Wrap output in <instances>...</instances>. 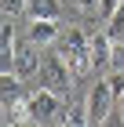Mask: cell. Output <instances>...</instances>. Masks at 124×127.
<instances>
[{
	"label": "cell",
	"mask_w": 124,
	"mask_h": 127,
	"mask_svg": "<svg viewBox=\"0 0 124 127\" xmlns=\"http://www.w3.org/2000/svg\"><path fill=\"white\" fill-rule=\"evenodd\" d=\"M58 55H62V62H66L73 73H84V69H91V33L84 29H66L62 36H58Z\"/></svg>",
	"instance_id": "obj_1"
},
{
	"label": "cell",
	"mask_w": 124,
	"mask_h": 127,
	"mask_svg": "<svg viewBox=\"0 0 124 127\" xmlns=\"http://www.w3.org/2000/svg\"><path fill=\"white\" fill-rule=\"evenodd\" d=\"M110 55H113L110 33H91V69H110Z\"/></svg>",
	"instance_id": "obj_7"
},
{
	"label": "cell",
	"mask_w": 124,
	"mask_h": 127,
	"mask_svg": "<svg viewBox=\"0 0 124 127\" xmlns=\"http://www.w3.org/2000/svg\"><path fill=\"white\" fill-rule=\"evenodd\" d=\"M62 127H91V116H88V105H69L66 116H62Z\"/></svg>",
	"instance_id": "obj_10"
},
{
	"label": "cell",
	"mask_w": 124,
	"mask_h": 127,
	"mask_svg": "<svg viewBox=\"0 0 124 127\" xmlns=\"http://www.w3.org/2000/svg\"><path fill=\"white\" fill-rule=\"evenodd\" d=\"M40 65H44V58H40V51H37V44H18L15 47V58H11V73L18 80H33V76H40Z\"/></svg>",
	"instance_id": "obj_4"
},
{
	"label": "cell",
	"mask_w": 124,
	"mask_h": 127,
	"mask_svg": "<svg viewBox=\"0 0 124 127\" xmlns=\"http://www.w3.org/2000/svg\"><path fill=\"white\" fill-rule=\"evenodd\" d=\"M40 87L55 91V95H66L73 87V69L62 62V55H44V65H40Z\"/></svg>",
	"instance_id": "obj_2"
},
{
	"label": "cell",
	"mask_w": 124,
	"mask_h": 127,
	"mask_svg": "<svg viewBox=\"0 0 124 127\" xmlns=\"http://www.w3.org/2000/svg\"><path fill=\"white\" fill-rule=\"evenodd\" d=\"M15 127H44V124H33V120H26V124H15Z\"/></svg>",
	"instance_id": "obj_18"
},
{
	"label": "cell",
	"mask_w": 124,
	"mask_h": 127,
	"mask_svg": "<svg viewBox=\"0 0 124 127\" xmlns=\"http://www.w3.org/2000/svg\"><path fill=\"white\" fill-rule=\"evenodd\" d=\"M117 113H121V127H124V95L117 98Z\"/></svg>",
	"instance_id": "obj_17"
},
{
	"label": "cell",
	"mask_w": 124,
	"mask_h": 127,
	"mask_svg": "<svg viewBox=\"0 0 124 127\" xmlns=\"http://www.w3.org/2000/svg\"><path fill=\"white\" fill-rule=\"evenodd\" d=\"M84 105H88V116H91V124H102V120L113 113L117 95H113V87H110V80H99V84H91V91H88V98H84Z\"/></svg>",
	"instance_id": "obj_3"
},
{
	"label": "cell",
	"mask_w": 124,
	"mask_h": 127,
	"mask_svg": "<svg viewBox=\"0 0 124 127\" xmlns=\"http://www.w3.org/2000/svg\"><path fill=\"white\" fill-rule=\"evenodd\" d=\"M29 0H0V7H4V18H15V15H22L26 11Z\"/></svg>",
	"instance_id": "obj_13"
},
{
	"label": "cell",
	"mask_w": 124,
	"mask_h": 127,
	"mask_svg": "<svg viewBox=\"0 0 124 127\" xmlns=\"http://www.w3.org/2000/svg\"><path fill=\"white\" fill-rule=\"evenodd\" d=\"M26 109H29V120L33 124H51L55 113H58V95L48 91V87H40V91H33L26 98Z\"/></svg>",
	"instance_id": "obj_5"
},
{
	"label": "cell",
	"mask_w": 124,
	"mask_h": 127,
	"mask_svg": "<svg viewBox=\"0 0 124 127\" xmlns=\"http://www.w3.org/2000/svg\"><path fill=\"white\" fill-rule=\"evenodd\" d=\"M121 4H124V0H99V15L110 22V18H113V11L121 7Z\"/></svg>",
	"instance_id": "obj_14"
},
{
	"label": "cell",
	"mask_w": 124,
	"mask_h": 127,
	"mask_svg": "<svg viewBox=\"0 0 124 127\" xmlns=\"http://www.w3.org/2000/svg\"><path fill=\"white\" fill-rule=\"evenodd\" d=\"M77 4H80L84 11H99V0H77Z\"/></svg>",
	"instance_id": "obj_16"
},
{
	"label": "cell",
	"mask_w": 124,
	"mask_h": 127,
	"mask_svg": "<svg viewBox=\"0 0 124 127\" xmlns=\"http://www.w3.org/2000/svg\"><path fill=\"white\" fill-rule=\"evenodd\" d=\"M58 26L55 18H33L29 22V44H37V47H44V44H58Z\"/></svg>",
	"instance_id": "obj_6"
},
{
	"label": "cell",
	"mask_w": 124,
	"mask_h": 127,
	"mask_svg": "<svg viewBox=\"0 0 124 127\" xmlns=\"http://www.w3.org/2000/svg\"><path fill=\"white\" fill-rule=\"evenodd\" d=\"M26 15H29V18H55L58 22L62 4H58V0H29V4H26Z\"/></svg>",
	"instance_id": "obj_9"
},
{
	"label": "cell",
	"mask_w": 124,
	"mask_h": 127,
	"mask_svg": "<svg viewBox=\"0 0 124 127\" xmlns=\"http://www.w3.org/2000/svg\"><path fill=\"white\" fill-rule=\"evenodd\" d=\"M0 95H4V105H18V102H26V91H22V80L15 76V73H4L0 76Z\"/></svg>",
	"instance_id": "obj_8"
},
{
	"label": "cell",
	"mask_w": 124,
	"mask_h": 127,
	"mask_svg": "<svg viewBox=\"0 0 124 127\" xmlns=\"http://www.w3.org/2000/svg\"><path fill=\"white\" fill-rule=\"evenodd\" d=\"M110 40H124V4L113 11V18H110Z\"/></svg>",
	"instance_id": "obj_11"
},
{
	"label": "cell",
	"mask_w": 124,
	"mask_h": 127,
	"mask_svg": "<svg viewBox=\"0 0 124 127\" xmlns=\"http://www.w3.org/2000/svg\"><path fill=\"white\" fill-rule=\"evenodd\" d=\"M106 80H110V87H113V95L121 98V95H124V73H110Z\"/></svg>",
	"instance_id": "obj_15"
},
{
	"label": "cell",
	"mask_w": 124,
	"mask_h": 127,
	"mask_svg": "<svg viewBox=\"0 0 124 127\" xmlns=\"http://www.w3.org/2000/svg\"><path fill=\"white\" fill-rule=\"evenodd\" d=\"M110 73H124V40H113V55H110Z\"/></svg>",
	"instance_id": "obj_12"
}]
</instances>
